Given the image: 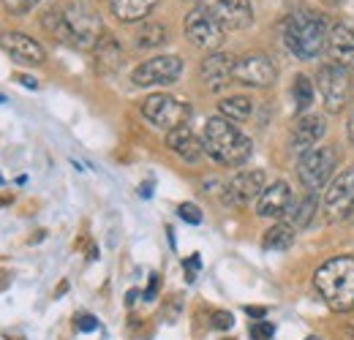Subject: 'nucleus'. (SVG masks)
Returning <instances> with one entry per match:
<instances>
[{
	"label": "nucleus",
	"instance_id": "obj_4",
	"mask_svg": "<svg viewBox=\"0 0 354 340\" xmlns=\"http://www.w3.org/2000/svg\"><path fill=\"white\" fill-rule=\"evenodd\" d=\"M142 115L150 126L164 128V131H175V128L185 126L191 117V106L185 101H180L175 95L167 93H153L142 101Z\"/></svg>",
	"mask_w": 354,
	"mask_h": 340
},
{
	"label": "nucleus",
	"instance_id": "obj_20",
	"mask_svg": "<svg viewBox=\"0 0 354 340\" xmlns=\"http://www.w3.org/2000/svg\"><path fill=\"white\" fill-rule=\"evenodd\" d=\"M95 63H98V68H101L104 74H112V71L120 68V63H123V49H120V44H118L115 36L104 33L101 41L95 44Z\"/></svg>",
	"mask_w": 354,
	"mask_h": 340
},
{
	"label": "nucleus",
	"instance_id": "obj_18",
	"mask_svg": "<svg viewBox=\"0 0 354 340\" xmlns=\"http://www.w3.org/2000/svg\"><path fill=\"white\" fill-rule=\"evenodd\" d=\"M327 49L338 66H344L346 71H354V25L341 22V25L330 28Z\"/></svg>",
	"mask_w": 354,
	"mask_h": 340
},
{
	"label": "nucleus",
	"instance_id": "obj_9",
	"mask_svg": "<svg viewBox=\"0 0 354 340\" xmlns=\"http://www.w3.org/2000/svg\"><path fill=\"white\" fill-rule=\"evenodd\" d=\"M183 74V60L177 55H158L136 66L131 74V82L136 87H156V85H172Z\"/></svg>",
	"mask_w": 354,
	"mask_h": 340
},
{
	"label": "nucleus",
	"instance_id": "obj_13",
	"mask_svg": "<svg viewBox=\"0 0 354 340\" xmlns=\"http://www.w3.org/2000/svg\"><path fill=\"white\" fill-rule=\"evenodd\" d=\"M223 33L226 30H223L210 14H205L202 8H194L185 17V36H188V41L194 44V46H199V49L216 52L223 44Z\"/></svg>",
	"mask_w": 354,
	"mask_h": 340
},
{
	"label": "nucleus",
	"instance_id": "obj_29",
	"mask_svg": "<svg viewBox=\"0 0 354 340\" xmlns=\"http://www.w3.org/2000/svg\"><path fill=\"white\" fill-rule=\"evenodd\" d=\"M177 215L185 220V223H191V226H196V223H202V210L196 207V205H191V202H185V205H180V210Z\"/></svg>",
	"mask_w": 354,
	"mask_h": 340
},
{
	"label": "nucleus",
	"instance_id": "obj_7",
	"mask_svg": "<svg viewBox=\"0 0 354 340\" xmlns=\"http://www.w3.org/2000/svg\"><path fill=\"white\" fill-rule=\"evenodd\" d=\"M335 167H338V150L333 144H319L297 161V177L308 188V193H313L327 182Z\"/></svg>",
	"mask_w": 354,
	"mask_h": 340
},
{
	"label": "nucleus",
	"instance_id": "obj_19",
	"mask_svg": "<svg viewBox=\"0 0 354 340\" xmlns=\"http://www.w3.org/2000/svg\"><path fill=\"white\" fill-rule=\"evenodd\" d=\"M167 147L180 155L183 161H188V164H194V161H199L202 158V153H205V147H202V139L191 131V126L185 123V126L175 128V131H167Z\"/></svg>",
	"mask_w": 354,
	"mask_h": 340
},
{
	"label": "nucleus",
	"instance_id": "obj_33",
	"mask_svg": "<svg viewBox=\"0 0 354 340\" xmlns=\"http://www.w3.org/2000/svg\"><path fill=\"white\" fill-rule=\"evenodd\" d=\"M196 270H199V256H191V258L185 261V278L194 281V278H196Z\"/></svg>",
	"mask_w": 354,
	"mask_h": 340
},
{
	"label": "nucleus",
	"instance_id": "obj_34",
	"mask_svg": "<svg viewBox=\"0 0 354 340\" xmlns=\"http://www.w3.org/2000/svg\"><path fill=\"white\" fill-rule=\"evenodd\" d=\"M156 292H158V275L150 278V286H147V292H145V299H156Z\"/></svg>",
	"mask_w": 354,
	"mask_h": 340
},
{
	"label": "nucleus",
	"instance_id": "obj_24",
	"mask_svg": "<svg viewBox=\"0 0 354 340\" xmlns=\"http://www.w3.org/2000/svg\"><path fill=\"white\" fill-rule=\"evenodd\" d=\"M319 210V205H316V196L308 193V196H303L300 202H292V207H289V226H295V229H306L310 220H313V215Z\"/></svg>",
	"mask_w": 354,
	"mask_h": 340
},
{
	"label": "nucleus",
	"instance_id": "obj_25",
	"mask_svg": "<svg viewBox=\"0 0 354 340\" xmlns=\"http://www.w3.org/2000/svg\"><path fill=\"white\" fill-rule=\"evenodd\" d=\"M167 39H169L167 25H161V22H145V25L139 28V33H136V46L153 49V46L167 44Z\"/></svg>",
	"mask_w": 354,
	"mask_h": 340
},
{
	"label": "nucleus",
	"instance_id": "obj_8",
	"mask_svg": "<svg viewBox=\"0 0 354 340\" xmlns=\"http://www.w3.org/2000/svg\"><path fill=\"white\" fill-rule=\"evenodd\" d=\"M196 8L210 14L223 30H245L254 22L251 0H196Z\"/></svg>",
	"mask_w": 354,
	"mask_h": 340
},
{
	"label": "nucleus",
	"instance_id": "obj_2",
	"mask_svg": "<svg viewBox=\"0 0 354 340\" xmlns=\"http://www.w3.org/2000/svg\"><path fill=\"white\" fill-rule=\"evenodd\" d=\"M316 292L330 310L346 313L354 308V256H338L324 261L313 275Z\"/></svg>",
	"mask_w": 354,
	"mask_h": 340
},
{
	"label": "nucleus",
	"instance_id": "obj_30",
	"mask_svg": "<svg viewBox=\"0 0 354 340\" xmlns=\"http://www.w3.org/2000/svg\"><path fill=\"white\" fill-rule=\"evenodd\" d=\"M216 330H232V324H234V319H232V313H223V310H218V313H213V321H210Z\"/></svg>",
	"mask_w": 354,
	"mask_h": 340
},
{
	"label": "nucleus",
	"instance_id": "obj_38",
	"mask_svg": "<svg viewBox=\"0 0 354 340\" xmlns=\"http://www.w3.org/2000/svg\"><path fill=\"white\" fill-rule=\"evenodd\" d=\"M349 139H352V144H354V115L349 117Z\"/></svg>",
	"mask_w": 354,
	"mask_h": 340
},
{
	"label": "nucleus",
	"instance_id": "obj_12",
	"mask_svg": "<svg viewBox=\"0 0 354 340\" xmlns=\"http://www.w3.org/2000/svg\"><path fill=\"white\" fill-rule=\"evenodd\" d=\"M265 191V171L262 169H245L237 171L226 185H223V202L232 207H248L257 202Z\"/></svg>",
	"mask_w": 354,
	"mask_h": 340
},
{
	"label": "nucleus",
	"instance_id": "obj_32",
	"mask_svg": "<svg viewBox=\"0 0 354 340\" xmlns=\"http://www.w3.org/2000/svg\"><path fill=\"white\" fill-rule=\"evenodd\" d=\"M98 327V321L93 319V316H82V319H77V330H82V332H93Z\"/></svg>",
	"mask_w": 354,
	"mask_h": 340
},
{
	"label": "nucleus",
	"instance_id": "obj_16",
	"mask_svg": "<svg viewBox=\"0 0 354 340\" xmlns=\"http://www.w3.org/2000/svg\"><path fill=\"white\" fill-rule=\"evenodd\" d=\"M289 207H292V188L283 180H275V182L265 185L262 196L257 199L259 218H281V215L289 213Z\"/></svg>",
	"mask_w": 354,
	"mask_h": 340
},
{
	"label": "nucleus",
	"instance_id": "obj_39",
	"mask_svg": "<svg viewBox=\"0 0 354 340\" xmlns=\"http://www.w3.org/2000/svg\"><path fill=\"white\" fill-rule=\"evenodd\" d=\"M0 104H6V98H3V95H0Z\"/></svg>",
	"mask_w": 354,
	"mask_h": 340
},
{
	"label": "nucleus",
	"instance_id": "obj_15",
	"mask_svg": "<svg viewBox=\"0 0 354 340\" xmlns=\"http://www.w3.org/2000/svg\"><path fill=\"white\" fill-rule=\"evenodd\" d=\"M0 49H6L8 57H14L17 63H25V66H41L46 60L44 46L36 39H30L28 33H19V30L0 33Z\"/></svg>",
	"mask_w": 354,
	"mask_h": 340
},
{
	"label": "nucleus",
	"instance_id": "obj_6",
	"mask_svg": "<svg viewBox=\"0 0 354 340\" xmlns=\"http://www.w3.org/2000/svg\"><path fill=\"white\" fill-rule=\"evenodd\" d=\"M63 17H66V25H68V33H71V41L74 46H82L90 49L101 41V17L90 8L85 0H74L63 8Z\"/></svg>",
	"mask_w": 354,
	"mask_h": 340
},
{
	"label": "nucleus",
	"instance_id": "obj_31",
	"mask_svg": "<svg viewBox=\"0 0 354 340\" xmlns=\"http://www.w3.org/2000/svg\"><path fill=\"white\" fill-rule=\"evenodd\" d=\"M272 324H254L251 327V335H254V340H270L272 338Z\"/></svg>",
	"mask_w": 354,
	"mask_h": 340
},
{
	"label": "nucleus",
	"instance_id": "obj_11",
	"mask_svg": "<svg viewBox=\"0 0 354 340\" xmlns=\"http://www.w3.org/2000/svg\"><path fill=\"white\" fill-rule=\"evenodd\" d=\"M278 71L275 63L267 57L265 52H248L234 57V82L245 87H270L275 82Z\"/></svg>",
	"mask_w": 354,
	"mask_h": 340
},
{
	"label": "nucleus",
	"instance_id": "obj_21",
	"mask_svg": "<svg viewBox=\"0 0 354 340\" xmlns=\"http://www.w3.org/2000/svg\"><path fill=\"white\" fill-rule=\"evenodd\" d=\"M156 6H158V0H109V8L115 14V19H120V22H139Z\"/></svg>",
	"mask_w": 354,
	"mask_h": 340
},
{
	"label": "nucleus",
	"instance_id": "obj_28",
	"mask_svg": "<svg viewBox=\"0 0 354 340\" xmlns=\"http://www.w3.org/2000/svg\"><path fill=\"white\" fill-rule=\"evenodd\" d=\"M3 3V8L8 11V14H14V17H22V14H28V11H33L41 0H0Z\"/></svg>",
	"mask_w": 354,
	"mask_h": 340
},
{
	"label": "nucleus",
	"instance_id": "obj_1",
	"mask_svg": "<svg viewBox=\"0 0 354 340\" xmlns=\"http://www.w3.org/2000/svg\"><path fill=\"white\" fill-rule=\"evenodd\" d=\"M205 153L223 167H240L251 158V139L226 117H210L202 131Z\"/></svg>",
	"mask_w": 354,
	"mask_h": 340
},
{
	"label": "nucleus",
	"instance_id": "obj_5",
	"mask_svg": "<svg viewBox=\"0 0 354 340\" xmlns=\"http://www.w3.org/2000/svg\"><path fill=\"white\" fill-rule=\"evenodd\" d=\"M316 85H319V95L324 101V109L330 115H341L344 106L349 104V95H352L349 71L344 66H338V63H327V66L319 68Z\"/></svg>",
	"mask_w": 354,
	"mask_h": 340
},
{
	"label": "nucleus",
	"instance_id": "obj_37",
	"mask_svg": "<svg viewBox=\"0 0 354 340\" xmlns=\"http://www.w3.org/2000/svg\"><path fill=\"white\" fill-rule=\"evenodd\" d=\"M248 316H265V308H245Z\"/></svg>",
	"mask_w": 354,
	"mask_h": 340
},
{
	"label": "nucleus",
	"instance_id": "obj_23",
	"mask_svg": "<svg viewBox=\"0 0 354 340\" xmlns=\"http://www.w3.org/2000/svg\"><path fill=\"white\" fill-rule=\"evenodd\" d=\"M292 243H295V226H289V223L270 226L262 237L265 251H286V248H292Z\"/></svg>",
	"mask_w": 354,
	"mask_h": 340
},
{
	"label": "nucleus",
	"instance_id": "obj_22",
	"mask_svg": "<svg viewBox=\"0 0 354 340\" xmlns=\"http://www.w3.org/2000/svg\"><path fill=\"white\" fill-rule=\"evenodd\" d=\"M218 112L229 123H245L254 115V101L248 95H229L218 104Z\"/></svg>",
	"mask_w": 354,
	"mask_h": 340
},
{
	"label": "nucleus",
	"instance_id": "obj_26",
	"mask_svg": "<svg viewBox=\"0 0 354 340\" xmlns=\"http://www.w3.org/2000/svg\"><path fill=\"white\" fill-rule=\"evenodd\" d=\"M41 25H44L46 30H49V33H52L57 41L71 44V46H74V41H71V33H68V25H66V17H63V11H57V8L46 11L44 19H41Z\"/></svg>",
	"mask_w": 354,
	"mask_h": 340
},
{
	"label": "nucleus",
	"instance_id": "obj_17",
	"mask_svg": "<svg viewBox=\"0 0 354 340\" xmlns=\"http://www.w3.org/2000/svg\"><path fill=\"white\" fill-rule=\"evenodd\" d=\"M324 120L322 117H316V115H303V117H297V123L292 128V136H289V144H292V150L295 153H308L313 147H319V139L324 136Z\"/></svg>",
	"mask_w": 354,
	"mask_h": 340
},
{
	"label": "nucleus",
	"instance_id": "obj_27",
	"mask_svg": "<svg viewBox=\"0 0 354 340\" xmlns=\"http://www.w3.org/2000/svg\"><path fill=\"white\" fill-rule=\"evenodd\" d=\"M292 95H295V109L297 112H308V106L313 104V82H310L306 74H297L295 77Z\"/></svg>",
	"mask_w": 354,
	"mask_h": 340
},
{
	"label": "nucleus",
	"instance_id": "obj_14",
	"mask_svg": "<svg viewBox=\"0 0 354 340\" xmlns=\"http://www.w3.org/2000/svg\"><path fill=\"white\" fill-rule=\"evenodd\" d=\"M199 79L207 90L221 93L229 82H234V57L226 52H210L199 66Z\"/></svg>",
	"mask_w": 354,
	"mask_h": 340
},
{
	"label": "nucleus",
	"instance_id": "obj_3",
	"mask_svg": "<svg viewBox=\"0 0 354 340\" xmlns=\"http://www.w3.org/2000/svg\"><path fill=\"white\" fill-rule=\"evenodd\" d=\"M330 39V28L324 22L322 14L316 11H295L289 14L286 25H283V41L289 46V52L300 60H313L322 55V49L327 46Z\"/></svg>",
	"mask_w": 354,
	"mask_h": 340
},
{
	"label": "nucleus",
	"instance_id": "obj_10",
	"mask_svg": "<svg viewBox=\"0 0 354 340\" xmlns=\"http://www.w3.org/2000/svg\"><path fill=\"white\" fill-rule=\"evenodd\" d=\"M324 213L330 220H346L354 215V164L341 171L324 191Z\"/></svg>",
	"mask_w": 354,
	"mask_h": 340
},
{
	"label": "nucleus",
	"instance_id": "obj_35",
	"mask_svg": "<svg viewBox=\"0 0 354 340\" xmlns=\"http://www.w3.org/2000/svg\"><path fill=\"white\" fill-rule=\"evenodd\" d=\"M17 79H19V82H22V85H25V87H39V82H36L33 77H25V74H19Z\"/></svg>",
	"mask_w": 354,
	"mask_h": 340
},
{
	"label": "nucleus",
	"instance_id": "obj_36",
	"mask_svg": "<svg viewBox=\"0 0 354 340\" xmlns=\"http://www.w3.org/2000/svg\"><path fill=\"white\" fill-rule=\"evenodd\" d=\"M139 193H142V196H145V199H150V193H153V182H145V185H142V191H139Z\"/></svg>",
	"mask_w": 354,
	"mask_h": 340
}]
</instances>
